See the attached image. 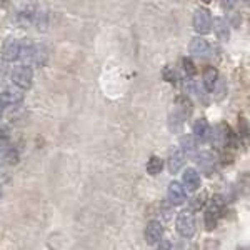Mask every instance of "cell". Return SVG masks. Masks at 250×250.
Here are the masks:
<instances>
[{
  "instance_id": "277c9868",
  "label": "cell",
  "mask_w": 250,
  "mask_h": 250,
  "mask_svg": "<svg viewBox=\"0 0 250 250\" xmlns=\"http://www.w3.org/2000/svg\"><path fill=\"white\" fill-rule=\"evenodd\" d=\"M193 29L197 34L207 35L212 30V15L207 9H197L193 14Z\"/></svg>"
},
{
  "instance_id": "d6986e66",
  "label": "cell",
  "mask_w": 250,
  "mask_h": 250,
  "mask_svg": "<svg viewBox=\"0 0 250 250\" xmlns=\"http://www.w3.org/2000/svg\"><path fill=\"white\" fill-rule=\"evenodd\" d=\"M164 168V160L160 159V157L157 155H152L150 159H148L147 162V172L150 173V175H157V173H160Z\"/></svg>"
},
{
  "instance_id": "52a82bcc",
  "label": "cell",
  "mask_w": 250,
  "mask_h": 250,
  "mask_svg": "<svg viewBox=\"0 0 250 250\" xmlns=\"http://www.w3.org/2000/svg\"><path fill=\"white\" fill-rule=\"evenodd\" d=\"M185 104L184 100H177L175 104V108L172 110L170 114V128L172 130H180V128L184 127L185 120H187V115H188V110H185Z\"/></svg>"
},
{
  "instance_id": "9a60e30c",
  "label": "cell",
  "mask_w": 250,
  "mask_h": 250,
  "mask_svg": "<svg viewBox=\"0 0 250 250\" xmlns=\"http://www.w3.org/2000/svg\"><path fill=\"white\" fill-rule=\"evenodd\" d=\"M188 52H190L192 55H195V57H204V55L208 52V43L205 42L204 39L195 37L190 40V43H188Z\"/></svg>"
},
{
  "instance_id": "2e32d148",
  "label": "cell",
  "mask_w": 250,
  "mask_h": 250,
  "mask_svg": "<svg viewBox=\"0 0 250 250\" xmlns=\"http://www.w3.org/2000/svg\"><path fill=\"white\" fill-rule=\"evenodd\" d=\"M3 97H5V102L7 105H17V104H20L23 100V92L22 88H19L17 85H15V88H7V90L2 92Z\"/></svg>"
},
{
  "instance_id": "f1b7e54d",
  "label": "cell",
  "mask_w": 250,
  "mask_h": 250,
  "mask_svg": "<svg viewBox=\"0 0 250 250\" xmlns=\"http://www.w3.org/2000/svg\"><path fill=\"white\" fill-rule=\"evenodd\" d=\"M244 2H247V0H244Z\"/></svg>"
},
{
  "instance_id": "ac0fdd59",
  "label": "cell",
  "mask_w": 250,
  "mask_h": 250,
  "mask_svg": "<svg viewBox=\"0 0 250 250\" xmlns=\"http://www.w3.org/2000/svg\"><path fill=\"white\" fill-rule=\"evenodd\" d=\"M208 134V122L207 119H197L193 124V137L197 139H205Z\"/></svg>"
},
{
  "instance_id": "30bf717a",
  "label": "cell",
  "mask_w": 250,
  "mask_h": 250,
  "mask_svg": "<svg viewBox=\"0 0 250 250\" xmlns=\"http://www.w3.org/2000/svg\"><path fill=\"white\" fill-rule=\"evenodd\" d=\"M182 184L185 185V190L195 192L200 187V175L195 168H185L182 175Z\"/></svg>"
},
{
  "instance_id": "4fadbf2b",
  "label": "cell",
  "mask_w": 250,
  "mask_h": 250,
  "mask_svg": "<svg viewBox=\"0 0 250 250\" xmlns=\"http://www.w3.org/2000/svg\"><path fill=\"white\" fill-rule=\"evenodd\" d=\"M219 82V72H217L215 67H207L204 70V87L207 92H213L215 90V85Z\"/></svg>"
},
{
  "instance_id": "8992f818",
  "label": "cell",
  "mask_w": 250,
  "mask_h": 250,
  "mask_svg": "<svg viewBox=\"0 0 250 250\" xmlns=\"http://www.w3.org/2000/svg\"><path fill=\"white\" fill-rule=\"evenodd\" d=\"M20 54V42L14 37H7L2 43V50H0V55L5 62H15L19 59Z\"/></svg>"
},
{
  "instance_id": "83f0119b",
  "label": "cell",
  "mask_w": 250,
  "mask_h": 250,
  "mask_svg": "<svg viewBox=\"0 0 250 250\" xmlns=\"http://www.w3.org/2000/svg\"><path fill=\"white\" fill-rule=\"evenodd\" d=\"M202 2H204V3H210L212 0H202Z\"/></svg>"
},
{
  "instance_id": "6da1fadb",
  "label": "cell",
  "mask_w": 250,
  "mask_h": 250,
  "mask_svg": "<svg viewBox=\"0 0 250 250\" xmlns=\"http://www.w3.org/2000/svg\"><path fill=\"white\" fill-rule=\"evenodd\" d=\"M47 48L43 45H35V43H25L20 45L19 59L22 60L23 65H39L42 67L47 62Z\"/></svg>"
},
{
  "instance_id": "5b68a950",
  "label": "cell",
  "mask_w": 250,
  "mask_h": 250,
  "mask_svg": "<svg viewBox=\"0 0 250 250\" xmlns=\"http://www.w3.org/2000/svg\"><path fill=\"white\" fill-rule=\"evenodd\" d=\"M32 79H34V74L29 65H19L12 72V82L22 90H29L32 87Z\"/></svg>"
},
{
  "instance_id": "7a4b0ae2",
  "label": "cell",
  "mask_w": 250,
  "mask_h": 250,
  "mask_svg": "<svg viewBox=\"0 0 250 250\" xmlns=\"http://www.w3.org/2000/svg\"><path fill=\"white\" fill-rule=\"evenodd\" d=\"M222 210H224V200H222L220 195H215L212 197L210 204H208V207L205 208V229L207 230H213V229L217 227V222L222 217Z\"/></svg>"
},
{
  "instance_id": "44dd1931",
  "label": "cell",
  "mask_w": 250,
  "mask_h": 250,
  "mask_svg": "<svg viewBox=\"0 0 250 250\" xmlns=\"http://www.w3.org/2000/svg\"><path fill=\"white\" fill-rule=\"evenodd\" d=\"M182 68H184L185 75H188V77H193V75L197 74V67H195V63H193L190 59H184L182 60Z\"/></svg>"
},
{
  "instance_id": "8fae6325",
  "label": "cell",
  "mask_w": 250,
  "mask_h": 250,
  "mask_svg": "<svg viewBox=\"0 0 250 250\" xmlns=\"http://www.w3.org/2000/svg\"><path fill=\"white\" fill-rule=\"evenodd\" d=\"M184 164H185V155L182 148H173L170 157H168V170H170V173H179L182 170Z\"/></svg>"
},
{
  "instance_id": "4316f807",
  "label": "cell",
  "mask_w": 250,
  "mask_h": 250,
  "mask_svg": "<svg viewBox=\"0 0 250 250\" xmlns=\"http://www.w3.org/2000/svg\"><path fill=\"white\" fill-rule=\"evenodd\" d=\"M159 247L160 249H168V247H172V245L170 244H160V242H159Z\"/></svg>"
},
{
  "instance_id": "cb8c5ba5",
  "label": "cell",
  "mask_w": 250,
  "mask_h": 250,
  "mask_svg": "<svg viewBox=\"0 0 250 250\" xmlns=\"http://www.w3.org/2000/svg\"><path fill=\"white\" fill-rule=\"evenodd\" d=\"M10 140V130L9 127H0V145H7Z\"/></svg>"
},
{
  "instance_id": "d4e9b609",
  "label": "cell",
  "mask_w": 250,
  "mask_h": 250,
  "mask_svg": "<svg viewBox=\"0 0 250 250\" xmlns=\"http://www.w3.org/2000/svg\"><path fill=\"white\" fill-rule=\"evenodd\" d=\"M7 107L9 105H7V102H5V97H3V94L0 92V119H2V115H3V112H5Z\"/></svg>"
},
{
  "instance_id": "7c38bea8",
  "label": "cell",
  "mask_w": 250,
  "mask_h": 250,
  "mask_svg": "<svg viewBox=\"0 0 250 250\" xmlns=\"http://www.w3.org/2000/svg\"><path fill=\"white\" fill-rule=\"evenodd\" d=\"M212 27H213V32H215L217 39L224 40V42H227L229 39H230V29H229V23L227 20L217 17L212 20Z\"/></svg>"
},
{
  "instance_id": "ffe728a7",
  "label": "cell",
  "mask_w": 250,
  "mask_h": 250,
  "mask_svg": "<svg viewBox=\"0 0 250 250\" xmlns=\"http://www.w3.org/2000/svg\"><path fill=\"white\" fill-rule=\"evenodd\" d=\"M2 157H3V160H5V164H9V165H15L19 162V154H17L15 148H9V150H5Z\"/></svg>"
},
{
  "instance_id": "603a6c76",
  "label": "cell",
  "mask_w": 250,
  "mask_h": 250,
  "mask_svg": "<svg viewBox=\"0 0 250 250\" xmlns=\"http://www.w3.org/2000/svg\"><path fill=\"white\" fill-rule=\"evenodd\" d=\"M205 197H207V193H200L199 197H193L192 202H190V210H195V208H200L205 202Z\"/></svg>"
},
{
  "instance_id": "7402d4cb",
  "label": "cell",
  "mask_w": 250,
  "mask_h": 250,
  "mask_svg": "<svg viewBox=\"0 0 250 250\" xmlns=\"http://www.w3.org/2000/svg\"><path fill=\"white\" fill-rule=\"evenodd\" d=\"M162 75H164V79L167 80V82L177 83V74H175V70H173L172 67H165L164 72H162Z\"/></svg>"
},
{
  "instance_id": "ba28073f",
  "label": "cell",
  "mask_w": 250,
  "mask_h": 250,
  "mask_svg": "<svg viewBox=\"0 0 250 250\" xmlns=\"http://www.w3.org/2000/svg\"><path fill=\"white\" fill-rule=\"evenodd\" d=\"M164 237V229L162 224L159 220H150L145 227V240L148 245H157L159 242H162Z\"/></svg>"
},
{
  "instance_id": "e0dca14e",
  "label": "cell",
  "mask_w": 250,
  "mask_h": 250,
  "mask_svg": "<svg viewBox=\"0 0 250 250\" xmlns=\"http://www.w3.org/2000/svg\"><path fill=\"white\" fill-rule=\"evenodd\" d=\"M182 152L184 155H197V144H195V137L193 135H185L182 137Z\"/></svg>"
},
{
  "instance_id": "3957f363",
  "label": "cell",
  "mask_w": 250,
  "mask_h": 250,
  "mask_svg": "<svg viewBox=\"0 0 250 250\" xmlns=\"http://www.w3.org/2000/svg\"><path fill=\"white\" fill-rule=\"evenodd\" d=\"M175 229L179 232V235L184 237V239L193 237V233H195V219H193L192 210H184L177 215Z\"/></svg>"
},
{
  "instance_id": "484cf974",
  "label": "cell",
  "mask_w": 250,
  "mask_h": 250,
  "mask_svg": "<svg viewBox=\"0 0 250 250\" xmlns=\"http://www.w3.org/2000/svg\"><path fill=\"white\" fill-rule=\"evenodd\" d=\"M222 3H224L225 9H232V7L237 3V0H222Z\"/></svg>"
},
{
  "instance_id": "5bb4252c",
  "label": "cell",
  "mask_w": 250,
  "mask_h": 250,
  "mask_svg": "<svg viewBox=\"0 0 250 250\" xmlns=\"http://www.w3.org/2000/svg\"><path fill=\"white\" fill-rule=\"evenodd\" d=\"M199 167L207 177H212L213 170H215V165H213V155L210 152H202L199 155Z\"/></svg>"
},
{
  "instance_id": "9c48e42d",
  "label": "cell",
  "mask_w": 250,
  "mask_h": 250,
  "mask_svg": "<svg viewBox=\"0 0 250 250\" xmlns=\"http://www.w3.org/2000/svg\"><path fill=\"white\" fill-rule=\"evenodd\" d=\"M167 199L172 205H182L187 199L185 195V188L180 182H170L167 188Z\"/></svg>"
}]
</instances>
